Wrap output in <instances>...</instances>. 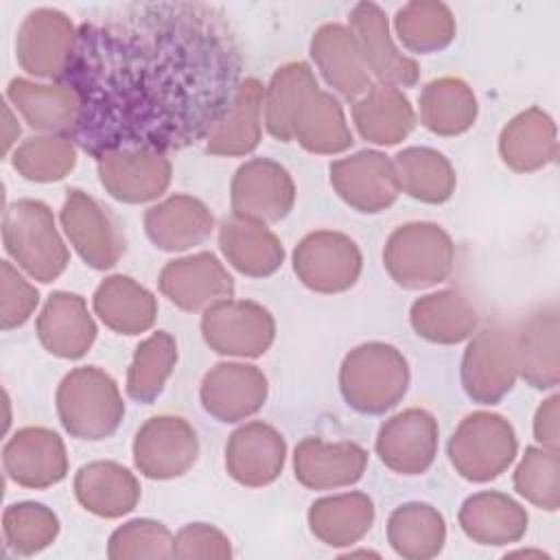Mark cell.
<instances>
[{
  "label": "cell",
  "mask_w": 560,
  "mask_h": 560,
  "mask_svg": "<svg viewBox=\"0 0 560 560\" xmlns=\"http://www.w3.org/2000/svg\"><path fill=\"white\" fill-rule=\"evenodd\" d=\"M79 98L74 144L177 151L219 125L243 83V52L225 13L208 2H122L77 26L59 81Z\"/></svg>",
  "instance_id": "cell-1"
},
{
  "label": "cell",
  "mask_w": 560,
  "mask_h": 560,
  "mask_svg": "<svg viewBox=\"0 0 560 560\" xmlns=\"http://www.w3.org/2000/svg\"><path fill=\"white\" fill-rule=\"evenodd\" d=\"M409 387V363L405 354L383 341L352 348L339 368V392L348 407L359 413L378 416L394 409Z\"/></svg>",
  "instance_id": "cell-2"
},
{
  "label": "cell",
  "mask_w": 560,
  "mask_h": 560,
  "mask_svg": "<svg viewBox=\"0 0 560 560\" xmlns=\"http://www.w3.org/2000/svg\"><path fill=\"white\" fill-rule=\"evenodd\" d=\"M2 243L15 267L37 282L57 280L70 262L52 210L39 199H18L4 208Z\"/></svg>",
  "instance_id": "cell-3"
},
{
  "label": "cell",
  "mask_w": 560,
  "mask_h": 560,
  "mask_svg": "<svg viewBox=\"0 0 560 560\" xmlns=\"http://www.w3.org/2000/svg\"><path fill=\"white\" fill-rule=\"evenodd\" d=\"M61 427L79 440H105L122 422L125 402L116 381L96 365L70 370L55 394Z\"/></svg>",
  "instance_id": "cell-4"
},
{
  "label": "cell",
  "mask_w": 560,
  "mask_h": 560,
  "mask_svg": "<svg viewBox=\"0 0 560 560\" xmlns=\"http://www.w3.org/2000/svg\"><path fill=\"white\" fill-rule=\"evenodd\" d=\"M383 265L398 287L427 289L451 276L455 245L438 223H405L389 234L383 249Z\"/></svg>",
  "instance_id": "cell-5"
},
{
  "label": "cell",
  "mask_w": 560,
  "mask_h": 560,
  "mask_svg": "<svg viewBox=\"0 0 560 560\" xmlns=\"http://www.w3.org/2000/svg\"><path fill=\"white\" fill-rule=\"evenodd\" d=\"M446 448L451 466L459 477L486 483L514 462L518 442L514 427L503 416L472 411L457 424Z\"/></svg>",
  "instance_id": "cell-6"
},
{
  "label": "cell",
  "mask_w": 560,
  "mask_h": 560,
  "mask_svg": "<svg viewBox=\"0 0 560 560\" xmlns=\"http://www.w3.org/2000/svg\"><path fill=\"white\" fill-rule=\"evenodd\" d=\"M59 223L74 252L92 269H112L125 254L127 241L122 221L109 206L81 188L68 190Z\"/></svg>",
  "instance_id": "cell-7"
},
{
  "label": "cell",
  "mask_w": 560,
  "mask_h": 560,
  "mask_svg": "<svg viewBox=\"0 0 560 560\" xmlns=\"http://www.w3.org/2000/svg\"><path fill=\"white\" fill-rule=\"evenodd\" d=\"M201 335L217 354L256 359L271 348L276 322L262 304L228 298L203 311Z\"/></svg>",
  "instance_id": "cell-8"
},
{
  "label": "cell",
  "mask_w": 560,
  "mask_h": 560,
  "mask_svg": "<svg viewBox=\"0 0 560 560\" xmlns=\"http://www.w3.org/2000/svg\"><path fill=\"white\" fill-rule=\"evenodd\" d=\"M74 44V22L59 9L39 7L26 13L18 28L15 59L26 74L59 83L70 66Z\"/></svg>",
  "instance_id": "cell-9"
},
{
  "label": "cell",
  "mask_w": 560,
  "mask_h": 560,
  "mask_svg": "<svg viewBox=\"0 0 560 560\" xmlns=\"http://www.w3.org/2000/svg\"><path fill=\"white\" fill-rule=\"evenodd\" d=\"M462 387L479 405H497L518 378L514 330L492 326L477 332L462 357Z\"/></svg>",
  "instance_id": "cell-10"
},
{
  "label": "cell",
  "mask_w": 560,
  "mask_h": 560,
  "mask_svg": "<svg viewBox=\"0 0 560 560\" xmlns=\"http://www.w3.org/2000/svg\"><path fill=\"white\" fill-rule=\"evenodd\" d=\"M363 269L359 245L343 232L317 230L306 234L293 252V271L317 293H341L354 287Z\"/></svg>",
  "instance_id": "cell-11"
},
{
  "label": "cell",
  "mask_w": 560,
  "mask_h": 560,
  "mask_svg": "<svg viewBox=\"0 0 560 560\" xmlns=\"http://www.w3.org/2000/svg\"><path fill=\"white\" fill-rule=\"evenodd\" d=\"M295 203V184L291 173L269 160L252 158L243 162L230 184V208L234 217L258 223L282 221Z\"/></svg>",
  "instance_id": "cell-12"
},
{
  "label": "cell",
  "mask_w": 560,
  "mask_h": 560,
  "mask_svg": "<svg viewBox=\"0 0 560 560\" xmlns=\"http://www.w3.org/2000/svg\"><path fill=\"white\" fill-rule=\"evenodd\" d=\"M197 455V431L182 416H153L133 438V464L149 479L182 477L195 466Z\"/></svg>",
  "instance_id": "cell-13"
},
{
  "label": "cell",
  "mask_w": 560,
  "mask_h": 560,
  "mask_svg": "<svg viewBox=\"0 0 560 560\" xmlns=\"http://www.w3.org/2000/svg\"><path fill=\"white\" fill-rule=\"evenodd\" d=\"M332 190L357 212L376 214L389 208L400 195L392 158L363 149L330 164Z\"/></svg>",
  "instance_id": "cell-14"
},
{
  "label": "cell",
  "mask_w": 560,
  "mask_h": 560,
  "mask_svg": "<svg viewBox=\"0 0 560 560\" xmlns=\"http://www.w3.org/2000/svg\"><path fill=\"white\" fill-rule=\"evenodd\" d=\"M348 28L376 83L409 88L420 79L418 61L398 50L389 33L387 15L378 4H354L348 15Z\"/></svg>",
  "instance_id": "cell-15"
},
{
  "label": "cell",
  "mask_w": 560,
  "mask_h": 560,
  "mask_svg": "<svg viewBox=\"0 0 560 560\" xmlns=\"http://www.w3.org/2000/svg\"><path fill=\"white\" fill-rule=\"evenodd\" d=\"M269 394L260 368L241 361H223L206 372L199 400L208 416L219 422H243L265 407Z\"/></svg>",
  "instance_id": "cell-16"
},
{
  "label": "cell",
  "mask_w": 560,
  "mask_h": 560,
  "mask_svg": "<svg viewBox=\"0 0 560 560\" xmlns=\"http://www.w3.org/2000/svg\"><path fill=\"white\" fill-rule=\"evenodd\" d=\"M101 186L122 203H147L166 192L173 166L166 153L153 149L112 151L96 158Z\"/></svg>",
  "instance_id": "cell-17"
},
{
  "label": "cell",
  "mask_w": 560,
  "mask_h": 560,
  "mask_svg": "<svg viewBox=\"0 0 560 560\" xmlns=\"http://www.w3.org/2000/svg\"><path fill=\"white\" fill-rule=\"evenodd\" d=\"M158 287L171 304L190 313L234 298V278L210 252L168 260L160 271Z\"/></svg>",
  "instance_id": "cell-18"
},
{
  "label": "cell",
  "mask_w": 560,
  "mask_h": 560,
  "mask_svg": "<svg viewBox=\"0 0 560 560\" xmlns=\"http://www.w3.org/2000/svg\"><path fill=\"white\" fill-rule=\"evenodd\" d=\"M438 420L420 407H409L385 420L376 435L381 462L398 475H422L438 455Z\"/></svg>",
  "instance_id": "cell-19"
},
{
  "label": "cell",
  "mask_w": 560,
  "mask_h": 560,
  "mask_svg": "<svg viewBox=\"0 0 560 560\" xmlns=\"http://www.w3.org/2000/svg\"><path fill=\"white\" fill-rule=\"evenodd\" d=\"M7 477L22 486L42 490L68 475V453L61 435L46 427L18 429L2 448Z\"/></svg>",
  "instance_id": "cell-20"
},
{
  "label": "cell",
  "mask_w": 560,
  "mask_h": 560,
  "mask_svg": "<svg viewBox=\"0 0 560 560\" xmlns=\"http://www.w3.org/2000/svg\"><path fill=\"white\" fill-rule=\"evenodd\" d=\"M284 459L287 442L282 433L262 420L241 424L225 444V470L247 488L273 483L284 468Z\"/></svg>",
  "instance_id": "cell-21"
},
{
  "label": "cell",
  "mask_w": 560,
  "mask_h": 560,
  "mask_svg": "<svg viewBox=\"0 0 560 560\" xmlns=\"http://www.w3.org/2000/svg\"><path fill=\"white\" fill-rule=\"evenodd\" d=\"M368 466V451L357 442L304 438L293 451L295 479L308 490H339L357 483Z\"/></svg>",
  "instance_id": "cell-22"
},
{
  "label": "cell",
  "mask_w": 560,
  "mask_h": 560,
  "mask_svg": "<svg viewBox=\"0 0 560 560\" xmlns=\"http://www.w3.org/2000/svg\"><path fill=\"white\" fill-rule=\"evenodd\" d=\"M35 332L52 357L81 359L96 339V324L85 298L70 291H55L35 319Z\"/></svg>",
  "instance_id": "cell-23"
},
{
  "label": "cell",
  "mask_w": 560,
  "mask_h": 560,
  "mask_svg": "<svg viewBox=\"0 0 560 560\" xmlns=\"http://www.w3.org/2000/svg\"><path fill=\"white\" fill-rule=\"evenodd\" d=\"M4 98L24 122L44 136H72L79 120V98L63 83H37L24 77L9 81Z\"/></svg>",
  "instance_id": "cell-24"
},
{
  "label": "cell",
  "mask_w": 560,
  "mask_h": 560,
  "mask_svg": "<svg viewBox=\"0 0 560 560\" xmlns=\"http://www.w3.org/2000/svg\"><path fill=\"white\" fill-rule=\"evenodd\" d=\"M311 57L324 81L348 101H357L372 85L359 46L343 24H322L311 37Z\"/></svg>",
  "instance_id": "cell-25"
},
{
  "label": "cell",
  "mask_w": 560,
  "mask_h": 560,
  "mask_svg": "<svg viewBox=\"0 0 560 560\" xmlns=\"http://www.w3.org/2000/svg\"><path fill=\"white\" fill-rule=\"evenodd\" d=\"M212 230V212L192 195H171L144 212V232L149 241L164 252H186L201 245Z\"/></svg>",
  "instance_id": "cell-26"
},
{
  "label": "cell",
  "mask_w": 560,
  "mask_h": 560,
  "mask_svg": "<svg viewBox=\"0 0 560 560\" xmlns=\"http://www.w3.org/2000/svg\"><path fill=\"white\" fill-rule=\"evenodd\" d=\"M289 140L317 155L343 153L354 142L341 103L319 85L298 105L291 118Z\"/></svg>",
  "instance_id": "cell-27"
},
{
  "label": "cell",
  "mask_w": 560,
  "mask_h": 560,
  "mask_svg": "<svg viewBox=\"0 0 560 560\" xmlns=\"http://www.w3.org/2000/svg\"><path fill=\"white\" fill-rule=\"evenodd\" d=\"M74 497L83 510L101 518H120L138 505L140 483L122 464L98 459L77 470Z\"/></svg>",
  "instance_id": "cell-28"
},
{
  "label": "cell",
  "mask_w": 560,
  "mask_h": 560,
  "mask_svg": "<svg viewBox=\"0 0 560 560\" xmlns=\"http://www.w3.org/2000/svg\"><path fill=\"white\" fill-rule=\"evenodd\" d=\"M352 120L363 140L392 147L413 131L416 112L400 88L372 83L352 103Z\"/></svg>",
  "instance_id": "cell-29"
},
{
  "label": "cell",
  "mask_w": 560,
  "mask_h": 560,
  "mask_svg": "<svg viewBox=\"0 0 560 560\" xmlns=\"http://www.w3.org/2000/svg\"><path fill=\"white\" fill-rule=\"evenodd\" d=\"M219 249L236 271L249 278H267L284 260L280 238L265 223L234 214L219 225Z\"/></svg>",
  "instance_id": "cell-30"
},
{
  "label": "cell",
  "mask_w": 560,
  "mask_h": 560,
  "mask_svg": "<svg viewBox=\"0 0 560 560\" xmlns=\"http://www.w3.org/2000/svg\"><path fill=\"white\" fill-rule=\"evenodd\" d=\"M462 532L477 545L518 542L527 532V512L512 497L483 490L470 494L457 514Z\"/></svg>",
  "instance_id": "cell-31"
},
{
  "label": "cell",
  "mask_w": 560,
  "mask_h": 560,
  "mask_svg": "<svg viewBox=\"0 0 560 560\" xmlns=\"http://www.w3.org/2000/svg\"><path fill=\"white\" fill-rule=\"evenodd\" d=\"M92 306L109 330L129 337L147 332L158 317L155 295L131 276L122 273L109 276L96 287Z\"/></svg>",
  "instance_id": "cell-32"
},
{
  "label": "cell",
  "mask_w": 560,
  "mask_h": 560,
  "mask_svg": "<svg viewBox=\"0 0 560 560\" xmlns=\"http://www.w3.org/2000/svg\"><path fill=\"white\" fill-rule=\"evenodd\" d=\"M518 376L536 389H553L558 385V308L542 306L532 313L518 330H514Z\"/></svg>",
  "instance_id": "cell-33"
},
{
  "label": "cell",
  "mask_w": 560,
  "mask_h": 560,
  "mask_svg": "<svg viewBox=\"0 0 560 560\" xmlns=\"http://www.w3.org/2000/svg\"><path fill=\"white\" fill-rule=\"evenodd\" d=\"M262 96L265 85L258 79H243L232 107L203 140L206 151L225 158L249 155L262 136Z\"/></svg>",
  "instance_id": "cell-34"
},
{
  "label": "cell",
  "mask_w": 560,
  "mask_h": 560,
  "mask_svg": "<svg viewBox=\"0 0 560 560\" xmlns=\"http://www.w3.org/2000/svg\"><path fill=\"white\" fill-rule=\"evenodd\" d=\"M409 324L418 337L431 343L453 346L472 337L477 308L464 293L444 289L418 298L409 308Z\"/></svg>",
  "instance_id": "cell-35"
},
{
  "label": "cell",
  "mask_w": 560,
  "mask_h": 560,
  "mask_svg": "<svg viewBox=\"0 0 560 560\" xmlns=\"http://www.w3.org/2000/svg\"><path fill=\"white\" fill-rule=\"evenodd\" d=\"M499 153L516 173H532L556 160V122L540 107L516 114L499 136Z\"/></svg>",
  "instance_id": "cell-36"
},
{
  "label": "cell",
  "mask_w": 560,
  "mask_h": 560,
  "mask_svg": "<svg viewBox=\"0 0 560 560\" xmlns=\"http://www.w3.org/2000/svg\"><path fill=\"white\" fill-rule=\"evenodd\" d=\"M374 514V501L365 492H341L311 505L308 527L324 545L350 547L370 532Z\"/></svg>",
  "instance_id": "cell-37"
},
{
  "label": "cell",
  "mask_w": 560,
  "mask_h": 560,
  "mask_svg": "<svg viewBox=\"0 0 560 560\" xmlns=\"http://www.w3.org/2000/svg\"><path fill=\"white\" fill-rule=\"evenodd\" d=\"M477 96L459 77H440L424 85L418 98L420 122L435 136H459L477 120Z\"/></svg>",
  "instance_id": "cell-38"
},
{
  "label": "cell",
  "mask_w": 560,
  "mask_h": 560,
  "mask_svg": "<svg viewBox=\"0 0 560 560\" xmlns=\"http://www.w3.org/2000/svg\"><path fill=\"white\" fill-rule=\"evenodd\" d=\"M392 162L400 192L424 203H444L453 197L457 175L444 153L429 147H407Z\"/></svg>",
  "instance_id": "cell-39"
},
{
  "label": "cell",
  "mask_w": 560,
  "mask_h": 560,
  "mask_svg": "<svg viewBox=\"0 0 560 560\" xmlns=\"http://www.w3.org/2000/svg\"><path fill=\"white\" fill-rule=\"evenodd\" d=\"M387 540L402 558H433L446 542L444 516L429 503H402L387 518Z\"/></svg>",
  "instance_id": "cell-40"
},
{
  "label": "cell",
  "mask_w": 560,
  "mask_h": 560,
  "mask_svg": "<svg viewBox=\"0 0 560 560\" xmlns=\"http://www.w3.org/2000/svg\"><path fill=\"white\" fill-rule=\"evenodd\" d=\"M394 31L409 52L431 55L444 50L455 39L457 24L444 2L416 0L396 11Z\"/></svg>",
  "instance_id": "cell-41"
},
{
  "label": "cell",
  "mask_w": 560,
  "mask_h": 560,
  "mask_svg": "<svg viewBox=\"0 0 560 560\" xmlns=\"http://www.w3.org/2000/svg\"><path fill=\"white\" fill-rule=\"evenodd\" d=\"M177 363V341L166 330H155L136 346L131 365L127 370V396L136 402H153Z\"/></svg>",
  "instance_id": "cell-42"
},
{
  "label": "cell",
  "mask_w": 560,
  "mask_h": 560,
  "mask_svg": "<svg viewBox=\"0 0 560 560\" xmlns=\"http://www.w3.org/2000/svg\"><path fill=\"white\" fill-rule=\"evenodd\" d=\"M313 88H317V79L306 61H289L271 74L262 96V122L276 140L291 142V118Z\"/></svg>",
  "instance_id": "cell-43"
},
{
  "label": "cell",
  "mask_w": 560,
  "mask_h": 560,
  "mask_svg": "<svg viewBox=\"0 0 560 560\" xmlns=\"http://www.w3.org/2000/svg\"><path fill=\"white\" fill-rule=\"evenodd\" d=\"M77 164V144L70 136H33L15 147L11 166L28 182L63 179Z\"/></svg>",
  "instance_id": "cell-44"
},
{
  "label": "cell",
  "mask_w": 560,
  "mask_h": 560,
  "mask_svg": "<svg viewBox=\"0 0 560 560\" xmlns=\"http://www.w3.org/2000/svg\"><path fill=\"white\" fill-rule=\"evenodd\" d=\"M59 534L57 514L35 501L11 503L2 512L4 545L18 556H35L50 547Z\"/></svg>",
  "instance_id": "cell-45"
},
{
  "label": "cell",
  "mask_w": 560,
  "mask_h": 560,
  "mask_svg": "<svg viewBox=\"0 0 560 560\" xmlns=\"http://www.w3.org/2000/svg\"><path fill=\"white\" fill-rule=\"evenodd\" d=\"M514 490L532 505L556 512L560 505L558 451L529 446L514 470Z\"/></svg>",
  "instance_id": "cell-46"
},
{
  "label": "cell",
  "mask_w": 560,
  "mask_h": 560,
  "mask_svg": "<svg viewBox=\"0 0 560 560\" xmlns=\"http://www.w3.org/2000/svg\"><path fill=\"white\" fill-rule=\"evenodd\" d=\"M107 558H173V534L158 521L133 518L112 532Z\"/></svg>",
  "instance_id": "cell-47"
},
{
  "label": "cell",
  "mask_w": 560,
  "mask_h": 560,
  "mask_svg": "<svg viewBox=\"0 0 560 560\" xmlns=\"http://www.w3.org/2000/svg\"><path fill=\"white\" fill-rule=\"evenodd\" d=\"M39 304V291L11 260L0 265V322L2 330L24 326Z\"/></svg>",
  "instance_id": "cell-48"
},
{
  "label": "cell",
  "mask_w": 560,
  "mask_h": 560,
  "mask_svg": "<svg viewBox=\"0 0 560 560\" xmlns=\"http://www.w3.org/2000/svg\"><path fill=\"white\" fill-rule=\"evenodd\" d=\"M230 538L208 523H188L173 536V558H230Z\"/></svg>",
  "instance_id": "cell-49"
},
{
  "label": "cell",
  "mask_w": 560,
  "mask_h": 560,
  "mask_svg": "<svg viewBox=\"0 0 560 560\" xmlns=\"http://www.w3.org/2000/svg\"><path fill=\"white\" fill-rule=\"evenodd\" d=\"M558 396H549L536 409L534 416V440L545 446L558 451Z\"/></svg>",
  "instance_id": "cell-50"
},
{
  "label": "cell",
  "mask_w": 560,
  "mask_h": 560,
  "mask_svg": "<svg viewBox=\"0 0 560 560\" xmlns=\"http://www.w3.org/2000/svg\"><path fill=\"white\" fill-rule=\"evenodd\" d=\"M2 116H4V131H2V153L9 155L11 153V147L18 142L20 138V125H18V118L13 116L11 112V105L9 101L4 98V105H2Z\"/></svg>",
  "instance_id": "cell-51"
}]
</instances>
